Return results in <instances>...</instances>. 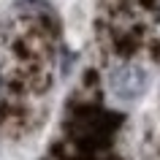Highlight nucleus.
<instances>
[{
	"label": "nucleus",
	"instance_id": "1",
	"mask_svg": "<svg viewBox=\"0 0 160 160\" xmlns=\"http://www.w3.org/2000/svg\"><path fill=\"white\" fill-rule=\"evenodd\" d=\"M109 90L117 101H136L147 90V73L138 65H119L109 73Z\"/></svg>",
	"mask_w": 160,
	"mask_h": 160
},
{
	"label": "nucleus",
	"instance_id": "2",
	"mask_svg": "<svg viewBox=\"0 0 160 160\" xmlns=\"http://www.w3.org/2000/svg\"><path fill=\"white\" fill-rule=\"evenodd\" d=\"M0 90H3V79H0Z\"/></svg>",
	"mask_w": 160,
	"mask_h": 160
}]
</instances>
